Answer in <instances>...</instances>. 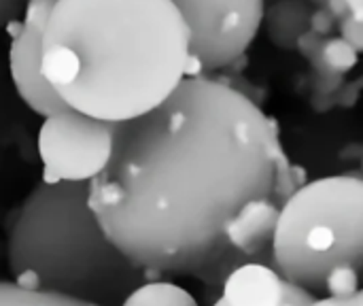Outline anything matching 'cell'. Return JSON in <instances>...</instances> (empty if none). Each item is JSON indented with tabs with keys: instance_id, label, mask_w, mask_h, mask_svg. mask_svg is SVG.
<instances>
[{
	"instance_id": "8fae6325",
	"label": "cell",
	"mask_w": 363,
	"mask_h": 306,
	"mask_svg": "<svg viewBox=\"0 0 363 306\" xmlns=\"http://www.w3.org/2000/svg\"><path fill=\"white\" fill-rule=\"evenodd\" d=\"M28 2L30 0H0V34L23 17Z\"/></svg>"
},
{
	"instance_id": "52a82bcc",
	"label": "cell",
	"mask_w": 363,
	"mask_h": 306,
	"mask_svg": "<svg viewBox=\"0 0 363 306\" xmlns=\"http://www.w3.org/2000/svg\"><path fill=\"white\" fill-rule=\"evenodd\" d=\"M53 0H30L23 17L15 23L9 45V75L21 102L36 115L51 117L66 104L47 83L40 66V40Z\"/></svg>"
},
{
	"instance_id": "8992f818",
	"label": "cell",
	"mask_w": 363,
	"mask_h": 306,
	"mask_svg": "<svg viewBox=\"0 0 363 306\" xmlns=\"http://www.w3.org/2000/svg\"><path fill=\"white\" fill-rule=\"evenodd\" d=\"M115 149V124H106L77 111L45 117L36 151L47 181L89 185L108 166Z\"/></svg>"
},
{
	"instance_id": "6da1fadb",
	"label": "cell",
	"mask_w": 363,
	"mask_h": 306,
	"mask_svg": "<svg viewBox=\"0 0 363 306\" xmlns=\"http://www.w3.org/2000/svg\"><path fill=\"white\" fill-rule=\"evenodd\" d=\"M296 190L274 119L234 85L189 75L153 111L115 124L113 158L87 202L143 273L221 288L270 251Z\"/></svg>"
},
{
	"instance_id": "7a4b0ae2",
	"label": "cell",
	"mask_w": 363,
	"mask_h": 306,
	"mask_svg": "<svg viewBox=\"0 0 363 306\" xmlns=\"http://www.w3.org/2000/svg\"><path fill=\"white\" fill-rule=\"evenodd\" d=\"M40 66L66 109L123 124L191 75L189 30L172 0H53Z\"/></svg>"
},
{
	"instance_id": "9c48e42d",
	"label": "cell",
	"mask_w": 363,
	"mask_h": 306,
	"mask_svg": "<svg viewBox=\"0 0 363 306\" xmlns=\"http://www.w3.org/2000/svg\"><path fill=\"white\" fill-rule=\"evenodd\" d=\"M315 15L336 30L349 51L363 55V0H308Z\"/></svg>"
},
{
	"instance_id": "5b68a950",
	"label": "cell",
	"mask_w": 363,
	"mask_h": 306,
	"mask_svg": "<svg viewBox=\"0 0 363 306\" xmlns=\"http://www.w3.org/2000/svg\"><path fill=\"white\" fill-rule=\"evenodd\" d=\"M189 30L191 75L238 64L266 19L264 0H172Z\"/></svg>"
},
{
	"instance_id": "277c9868",
	"label": "cell",
	"mask_w": 363,
	"mask_h": 306,
	"mask_svg": "<svg viewBox=\"0 0 363 306\" xmlns=\"http://www.w3.org/2000/svg\"><path fill=\"white\" fill-rule=\"evenodd\" d=\"M270 264L315 298L362 292L363 177L332 175L298 185L279 211Z\"/></svg>"
},
{
	"instance_id": "ba28073f",
	"label": "cell",
	"mask_w": 363,
	"mask_h": 306,
	"mask_svg": "<svg viewBox=\"0 0 363 306\" xmlns=\"http://www.w3.org/2000/svg\"><path fill=\"white\" fill-rule=\"evenodd\" d=\"M317 298L287 281L272 264L249 262L221 285L213 306H315Z\"/></svg>"
},
{
	"instance_id": "30bf717a",
	"label": "cell",
	"mask_w": 363,
	"mask_h": 306,
	"mask_svg": "<svg viewBox=\"0 0 363 306\" xmlns=\"http://www.w3.org/2000/svg\"><path fill=\"white\" fill-rule=\"evenodd\" d=\"M121 306H200L198 300L172 281H143L136 285Z\"/></svg>"
},
{
	"instance_id": "3957f363",
	"label": "cell",
	"mask_w": 363,
	"mask_h": 306,
	"mask_svg": "<svg viewBox=\"0 0 363 306\" xmlns=\"http://www.w3.org/2000/svg\"><path fill=\"white\" fill-rule=\"evenodd\" d=\"M89 185L43 179L6 228L13 283L85 306H121L145 281L102 232L87 202Z\"/></svg>"
}]
</instances>
